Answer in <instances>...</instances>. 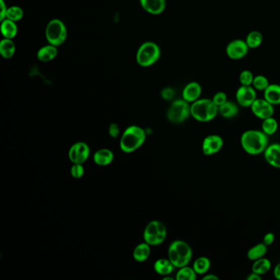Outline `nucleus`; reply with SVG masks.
Returning a JSON list of instances; mask_svg holds the SVG:
<instances>
[{
  "label": "nucleus",
  "instance_id": "1",
  "mask_svg": "<svg viewBox=\"0 0 280 280\" xmlns=\"http://www.w3.org/2000/svg\"><path fill=\"white\" fill-rule=\"evenodd\" d=\"M268 135L259 130H248L241 136L243 149L252 156H256L265 152L268 147Z\"/></svg>",
  "mask_w": 280,
  "mask_h": 280
},
{
  "label": "nucleus",
  "instance_id": "2",
  "mask_svg": "<svg viewBox=\"0 0 280 280\" xmlns=\"http://www.w3.org/2000/svg\"><path fill=\"white\" fill-rule=\"evenodd\" d=\"M219 114V107L210 99H199L191 105V115L196 120L207 123Z\"/></svg>",
  "mask_w": 280,
  "mask_h": 280
},
{
  "label": "nucleus",
  "instance_id": "3",
  "mask_svg": "<svg viewBox=\"0 0 280 280\" xmlns=\"http://www.w3.org/2000/svg\"><path fill=\"white\" fill-rule=\"evenodd\" d=\"M146 139L144 130L137 126L128 127L121 138V149L129 153L136 151L143 144Z\"/></svg>",
  "mask_w": 280,
  "mask_h": 280
},
{
  "label": "nucleus",
  "instance_id": "4",
  "mask_svg": "<svg viewBox=\"0 0 280 280\" xmlns=\"http://www.w3.org/2000/svg\"><path fill=\"white\" fill-rule=\"evenodd\" d=\"M160 57V49L156 43L151 41L145 42L138 49L136 60L139 65L144 68L156 64Z\"/></svg>",
  "mask_w": 280,
  "mask_h": 280
},
{
  "label": "nucleus",
  "instance_id": "5",
  "mask_svg": "<svg viewBox=\"0 0 280 280\" xmlns=\"http://www.w3.org/2000/svg\"><path fill=\"white\" fill-rule=\"evenodd\" d=\"M68 31L65 24L61 20L52 19L46 26L45 37L49 44L59 46L64 44L67 39Z\"/></svg>",
  "mask_w": 280,
  "mask_h": 280
},
{
  "label": "nucleus",
  "instance_id": "6",
  "mask_svg": "<svg viewBox=\"0 0 280 280\" xmlns=\"http://www.w3.org/2000/svg\"><path fill=\"white\" fill-rule=\"evenodd\" d=\"M191 105L185 100H177L174 101L169 110L167 116L172 123H180L186 120L190 116Z\"/></svg>",
  "mask_w": 280,
  "mask_h": 280
},
{
  "label": "nucleus",
  "instance_id": "7",
  "mask_svg": "<svg viewBox=\"0 0 280 280\" xmlns=\"http://www.w3.org/2000/svg\"><path fill=\"white\" fill-rule=\"evenodd\" d=\"M166 228L161 222L155 221L147 226L144 232V239L148 244L158 245L164 241L166 238Z\"/></svg>",
  "mask_w": 280,
  "mask_h": 280
},
{
  "label": "nucleus",
  "instance_id": "8",
  "mask_svg": "<svg viewBox=\"0 0 280 280\" xmlns=\"http://www.w3.org/2000/svg\"><path fill=\"white\" fill-rule=\"evenodd\" d=\"M249 49L246 40L234 39L226 47V55L232 60H239L248 55Z\"/></svg>",
  "mask_w": 280,
  "mask_h": 280
},
{
  "label": "nucleus",
  "instance_id": "9",
  "mask_svg": "<svg viewBox=\"0 0 280 280\" xmlns=\"http://www.w3.org/2000/svg\"><path fill=\"white\" fill-rule=\"evenodd\" d=\"M251 110L255 116L260 119H266L274 115V105L265 101V99H256L251 105Z\"/></svg>",
  "mask_w": 280,
  "mask_h": 280
},
{
  "label": "nucleus",
  "instance_id": "10",
  "mask_svg": "<svg viewBox=\"0 0 280 280\" xmlns=\"http://www.w3.org/2000/svg\"><path fill=\"white\" fill-rule=\"evenodd\" d=\"M237 102L242 107H251L256 100V92L252 85H241L236 92Z\"/></svg>",
  "mask_w": 280,
  "mask_h": 280
},
{
  "label": "nucleus",
  "instance_id": "11",
  "mask_svg": "<svg viewBox=\"0 0 280 280\" xmlns=\"http://www.w3.org/2000/svg\"><path fill=\"white\" fill-rule=\"evenodd\" d=\"M223 138L219 135H210L204 139L202 151L205 156H212L223 148Z\"/></svg>",
  "mask_w": 280,
  "mask_h": 280
},
{
  "label": "nucleus",
  "instance_id": "12",
  "mask_svg": "<svg viewBox=\"0 0 280 280\" xmlns=\"http://www.w3.org/2000/svg\"><path fill=\"white\" fill-rule=\"evenodd\" d=\"M90 150L87 145L84 143H77L71 147L69 158L74 164H82L87 160Z\"/></svg>",
  "mask_w": 280,
  "mask_h": 280
},
{
  "label": "nucleus",
  "instance_id": "13",
  "mask_svg": "<svg viewBox=\"0 0 280 280\" xmlns=\"http://www.w3.org/2000/svg\"><path fill=\"white\" fill-rule=\"evenodd\" d=\"M170 246L172 248H174L177 255L179 256L180 268L186 266L193 257V252H192L190 246L185 242L180 241V240L173 242Z\"/></svg>",
  "mask_w": 280,
  "mask_h": 280
},
{
  "label": "nucleus",
  "instance_id": "14",
  "mask_svg": "<svg viewBox=\"0 0 280 280\" xmlns=\"http://www.w3.org/2000/svg\"><path fill=\"white\" fill-rule=\"evenodd\" d=\"M202 92V85L197 81H193L184 87L182 90V99L188 101L189 103H193L197 100H199Z\"/></svg>",
  "mask_w": 280,
  "mask_h": 280
},
{
  "label": "nucleus",
  "instance_id": "15",
  "mask_svg": "<svg viewBox=\"0 0 280 280\" xmlns=\"http://www.w3.org/2000/svg\"><path fill=\"white\" fill-rule=\"evenodd\" d=\"M145 11L153 15L161 14L166 7V0H140Z\"/></svg>",
  "mask_w": 280,
  "mask_h": 280
},
{
  "label": "nucleus",
  "instance_id": "16",
  "mask_svg": "<svg viewBox=\"0 0 280 280\" xmlns=\"http://www.w3.org/2000/svg\"><path fill=\"white\" fill-rule=\"evenodd\" d=\"M264 153L268 164L274 168L280 169V144L274 143L268 146Z\"/></svg>",
  "mask_w": 280,
  "mask_h": 280
},
{
  "label": "nucleus",
  "instance_id": "17",
  "mask_svg": "<svg viewBox=\"0 0 280 280\" xmlns=\"http://www.w3.org/2000/svg\"><path fill=\"white\" fill-rule=\"evenodd\" d=\"M264 99L273 105H280V85L269 84L264 90Z\"/></svg>",
  "mask_w": 280,
  "mask_h": 280
},
{
  "label": "nucleus",
  "instance_id": "18",
  "mask_svg": "<svg viewBox=\"0 0 280 280\" xmlns=\"http://www.w3.org/2000/svg\"><path fill=\"white\" fill-rule=\"evenodd\" d=\"M58 55L57 46L49 44L48 45L43 46L39 49L37 52V59L40 62L52 61Z\"/></svg>",
  "mask_w": 280,
  "mask_h": 280
},
{
  "label": "nucleus",
  "instance_id": "19",
  "mask_svg": "<svg viewBox=\"0 0 280 280\" xmlns=\"http://www.w3.org/2000/svg\"><path fill=\"white\" fill-rule=\"evenodd\" d=\"M1 33L7 39H13L18 34V26L15 22L5 19L1 22Z\"/></svg>",
  "mask_w": 280,
  "mask_h": 280
},
{
  "label": "nucleus",
  "instance_id": "20",
  "mask_svg": "<svg viewBox=\"0 0 280 280\" xmlns=\"http://www.w3.org/2000/svg\"><path fill=\"white\" fill-rule=\"evenodd\" d=\"M16 45L13 39H2L0 42V54L5 59H11L15 55Z\"/></svg>",
  "mask_w": 280,
  "mask_h": 280
},
{
  "label": "nucleus",
  "instance_id": "21",
  "mask_svg": "<svg viewBox=\"0 0 280 280\" xmlns=\"http://www.w3.org/2000/svg\"><path fill=\"white\" fill-rule=\"evenodd\" d=\"M267 251V246L265 245V243H259L248 250L247 256L249 260L255 261L264 257Z\"/></svg>",
  "mask_w": 280,
  "mask_h": 280
},
{
  "label": "nucleus",
  "instance_id": "22",
  "mask_svg": "<svg viewBox=\"0 0 280 280\" xmlns=\"http://www.w3.org/2000/svg\"><path fill=\"white\" fill-rule=\"evenodd\" d=\"M239 113V107L236 104L231 101H227L219 107V114L223 118H231L236 116Z\"/></svg>",
  "mask_w": 280,
  "mask_h": 280
},
{
  "label": "nucleus",
  "instance_id": "23",
  "mask_svg": "<svg viewBox=\"0 0 280 280\" xmlns=\"http://www.w3.org/2000/svg\"><path fill=\"white\" fill-rule=\"evenodd\" d=\"M114 160V154L108 149H101L95 154L94 160L99 165H107Z\"/></svg>",
  "mask_w": 280,
  "mask_h": 280
},
{
  "label": "nucleus",
  "instance_id": "24",
  "mask_svg": "<svg viewBox=\"0 0 280 280\" xmlns=\"http://www.w3.org/2000/svg\"><path fill=\"white\" fill-rule=\"evenodd\" d=\"M174 265L173 263L166 259H160L155 263V269L158 274H162V275H167L173 272L174 269Z\"/></svg>",
  "mask_w": 280,
  "mask_h": 280
},
{
  "label": "nucleus",
  "instance_id": "25",
  "mask_svg": "<svg viewBox=\"0 0 280 280\" xmlns=\"http://www.w3.org/2000/svg\"><path fill=\"white\" fill-rule=\"evenodd\" d=\"M271 268V263L266 258H260L254 261L252 265V272L263 275L266 274Z\"/></svg>",
  "mask_w": 280,
  "mask_h": 280
},
{
  "label": "nucleus",
  "instance_id": "26",
  "mask_svg": "<svg viewBox=\"0 0 280 280\" xmlns=\"http://www.w3.org/2000/svg\"><path fill=\"white\" fill-rule=\"evenodd\" d=\"M210 267V261L206 256H202L196 260L193 269L197 274H206Z\"/></svg>",
  "mask_w": 280,
  "mask_h": 280
},
{
  "label": "nucleus",
  "instance_id": "27",
  "mask_svg": "<svg viewBox=\"0 0 280 280\" xmlns=\"http://www.w3.org/2000/svg\"><path fill=\"white\" fill-rule=\"evenodd\" d=\"M246 42L250 49H256L262 44L263 35L260 31H252L248 33Z\"/></svg>",
  "mask_w": 280,
  "mask_h": 280
},
{
  "label": "nucleus",
  "instance_id": "28",
  "mask_svg": "<svg viewBox=\"0 0 280 280\" xmlns=\"http://www.w3.org/2000/svg\"><path fill=\"white\" fill-rule=\"evenodd\" d=\"M151 248L148 243H142L134 250L133 256L137 261H145L150 256Z\"/></svg>",
  "mask_w": 280,
  "mask_h": 280
},
{
  "label": "nucleus",
  "instance_id": "29",
  "mask_svg": "<svg viewBox=\"0 0 280 280\" xmlns=\"http://www.w3.org/2000/svg\"><path fill=\"white\" fill-rule=\"evenodd\" d=\"M278 122L273 117L264 119L262 123V131L268 136L275 133L278 130Z\"/></svg>",
  "mask_w": 280,
  "mask_h": 280
},
{
  "label": "nucleus",
  "instance_id": "30",
  "mask_svg": "<svg viewBox=\"0 0 280 280\" xmlns=\"http://www.w3.org/2000/svg\"><path fill=\"white\" fill-rule=\"evenodd\" d=\"M23 15H24V12L22 8H20L19 6H12L8 8L6 18L17 22L22 19Z\"/></svg>",
  "mask_w": 280,
  "mask_h": 280
},
{
  "label": "nucleus",
  "instance_id": "31",
  "mask_svg": "<svg viewBox=\"0 0 280 280\" xmlns=\"http://www.w3.org/2000/svg\"><path fill=\"white\" fill-rule=\"evenodd\" d=\"M197 274L193 268L184 266L180 268L176 278L177 280H195L197 278Z\"/></svg>",
  "mask_w": 280,
  "mask_h": 280
},
{
  "label": "nucleus",
  "instance_id": "32",
  "mask_svg": "<svg viewBox=\"0 0 280 280\" xmlns=\"http://www.w3.org/2000/svg\"><path fill=\"white\" fill-rule=\"evenodd\" d=\"M269 85V80L267 77L263 76V75H258L254 77L253 82H252V86L258 90H264L266 89Z\"/></svg>",
  "mask_w": 280,
  "mask_h": 280
},
{
  "label": "nucleus",
  "instance_id": "33",
  "mask_svg": "<svg viewBox=\"0 0 280 280\" xmlns=\"http://www.w3.org/2000/svg\"><path fill=\"white\" fill-rule=\"evenodd\" d=\"M254 77L251 71L244 70L239 75V81L242 85H252Z\"/></svg>",
  "mask_w": 280,
  "mask_h": 280
},
{
  "label": "nucleus",
  "instance_id": "34",
  "mask_svg": "<svg viewBox=\"0 0 280 280\" xmlns=\"http://www.w3.org/2000/svg\"><path fill=\"white\" fill-rule=\"evenodd\" d=\"M212 101L218 107H219L228 101V98H227V95L224 92L219 91L217 92L216 94L213 97Z\"/></svg>",
  "mask_w": 280,
  "mask_h": 280
},
{
  "label": "nucleus",
  "instance_id": "35",
  "mask_svg": "<svg viewBox=\"0 0 280 280\" xmlns=\"http://www.w3.org/2000/svg\"><path fill=\"white\" fill-rule=\"evenodd\" d=\"M71 173H72V177H76V178L82 177L84 173L83 167L81 164H74L71 169Z\"/></svg>",
  "mask_w": 280,
  "mask_h": 280
},
{
  "label": "nucleus",
  "instance_id": "36",
  "mask_svg": "<svg viewBox=\"0 0 280 280\" xmlns=\"http://www.w3.org/2000/svg\"><path fill=\"white\" fill-rule=\"evenodd\" d=\"M175 95V91L173 90V88L171 87H166L163 89L162 91H161V97L164 100H167V101H169L171 99H173Z\"/></svg>",
  "mask_w": 280,
  "mask_h": 280
},
{
  "label": "nucleus",
  "instance_id": "37",
  "mask_svg": "<svg viewBox=\"0 0 280 280\" xmlns=\"http://www.w3.org/2000/svg\"><path fill=\"white\" fill-rule=\"evenodd\" d=\"M275 237H274L273 232H268L264 236L263 239V243H265V245L269 246L271 245L272 243H274Z\"/></svg>",
  "mask_w": 280,
  "mask_h": 280
},
{
  "label": "nucleus",
  "instance_id": "38",
  "mask_svg": "<svg viewBox=\"0 0 280 280\" xmlns=\"http://www.w3.org/2000/svg\"><path fill=\"white\" fill-rule=\"evenodd\" d=\"M0 7H1V13H0V20L1 22L6 19L7 11L8 7L5 4V0H0Z\"/></svg>",
  "mask_w": 280,
  "mask_h": 280
},
{
  "label": "nucleus",
  "instance_id": "39",
  "mask_svg": "<svg viewBox=\"0 0 280 280\" xmlns=\"http://www.w3.org/2000/svg\"><path fill=\"white\" fill-rule=\"evenodd\" d=\"M110 134L112 137L116 138L119 134V128L118 125L115 123H112L110 127Z\"/></svg>",
  "mask_w": 280,
  "mask_h": 280
},
{
  "label": "nucleus",
  "instance_id": "40",
  "mask_svg": "<svg viewBox=\"0 0 280 280\" xmlns=\"http://www.w3.org/2000/svg\"><path fill=\"white\" fill-rule=\"evenodd\" d=\"M247 279L248 280H261V275L260 274H256L254 272H252L247 277Z\"/></svg>",
  "mask_w": 280,
  "mask_h": 280
},
{
  "label": "nucleus",
  "instance_id": "41",
  "mask_svg": "<svg viewBox=\"0 0 280 280\" xmlns=\"http://www.w3.org/2000/svg\"><path fill=\"white\" fill-rule=\"evenodd\" d=\"M274 275L276 279L280 280V263L274 268Z\"/></svg>",
  "mask_w": 280,
  "mask_h": 280
},
{
  "label": "nucleus",
  "instance_id": "42",
  "mask_svg": "<svg viewBox=\"0 0 280 280\" xmlns=\"http://www.w3.org/2000/svg\"><path fill=\"white\" fill-rule=\"evenodd\" d=\"M203 279L204 280H210V279L219 280V277H218V276L215 275V274H206V275L205 276V277H204Z\"/></svg>",
  "mask_w": 280,
  "mask_h": 280
}]
</instances>
